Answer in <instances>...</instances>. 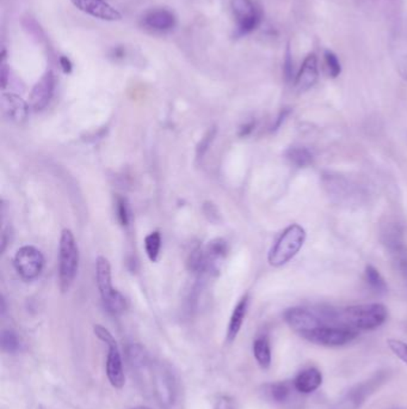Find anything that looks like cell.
Here are the masks:
<instances>
[{"instance_id": "6da1fadb", "label": "cell", "mask_w": 407, "mask_h": 409, "mask_svg": "<svg viewBox=\"0 0 407 409\" xmlns=\"http://www.w3.org/2000/svg\"><path fill=\"white\" fill-rule=\"evenodd\" d=\"M389 318V309L381 303L358 304L337 309V325L354 330H375Z\"/></svg>"}, {"instance_id": "7a4b0ae2", "label": "cell", "mask_w": 407, "mask_h": 409, "mask_svg": "<svg viewBox=\"0 0 407 409\" xmlns=\"http://www.w3.org/2000/svg\"><path fill=\"white\" fill-rule=\"evenodd\" d=\"M307 238V232L300 224H290L282 231L277 241L271 247L268 261L273 267H282L297 257Z\"/></svg>"}, {"instance_id": "3957f363", "label": "cell", "mask_w": 407, "mask_h": 409, "mask_svg": "<svg viewBox=\"0 0 407 409\" xmlns=\"http://www.w3.org/2000/svg\"><path fill=\"white\" fill-rule=\"evenodd\" d=\"M79 268V249L72 231L62 230L59 245V279L62 292L69 290Z\"/></svg>"}, {"instance_id": "277c9868", "label": "cell", "mask_w": 407, "mask_h": 409, "mask_svg": "<svg viewBox=\"0 0 407 409\" xmlns=\"http://www.w3.org/2000/svg\"><path fill=\"white\" fill-rule=\"evenodd\" d=\"M283 318L290 329L301 335L321 325H331V308L294 306L285 311Z\"/></svg>"}, {"instance_id": "5b68a950", "label": "cell", "mask_w": 407, "mask_h": 409, "mask_svg": "<svg viewBox=\"0 0 407 409\" xmlns=\"http://www.w3.org/2000/svg\"><path fill=\"white\" fill-rule=\"evenodd\" d=\"M149 372L153 391L160 405L164 409H175L178 402L179 386L171 367L161 363L152 364Z\"/></svg>"}, {"instance_id": "8992f818", "label": "cell", "mask_w": 407, "mask_h": 409, "mask_svg": "<svg viewBox=\"0 0 407 409\" xmlns=\"http://www.w3.org/2000/svg\"><path fill=\"white\" fill-rule=\"evenodd\" d=\"M96 279L99 293L108 311L113 315L122 314L127 308L126 298L113 286L110 264L105 257H99L97 259Z\"/></svg>"}, {"instance_id": "52a82bcc", "label": "cell", "mask_w": 407, "mask_h": 409, "mask_svg": "<svg viewBox=\"0 0 407 409\" xmlns=\"http://www.w3.org/2000/svg\"><path fill=\"white\" fill-rule=\"evenodd\" d=\"M300 337L318 346L340 347L354 341L358 337V332L342 325H321L301 334Z\"/></svg>"}, {"instance_id": "ba28073f", "label": "cell", "mask_w": 407, "mask_h": 409, "mask_svg": "<svg viewBox=\"0 0 407 409\" xmlns=\"http://www.w3.org/2000/svg\"><path fill=\"white\" fill-rule=\"evenodd\" d=\"M95 334L109 347L107 359V376L111 386L121 389L125 386V372L122 366V358L117 344L110 332L102 325H95Z\"/></svg>"}, {"instance_id": "9c48e42d", "label": "cell", "mask_w": 407, "mask_h": 409, "mask_svg": "<svg viewBox=\"0 0 407 409\" xmlns=\"http://www.w3.org/2000/svg\"><path fill=\"white\" fill-rule=\"evenodd\" d=\"M16 271L21 278L31 281L40 276L45 266L42 252L31 245H24L16 252L13 259Z\"/></svg>"}, {"instance_id": "30bf717a", "label": "cell", "mask_w": 407, "mask_h": 409, "mask_svg": "<svg viewBox=\"0 0 407 409\" xmlns=\"http://www.w3.org/2000/svg\"><path fill=\"white\" fill-rule=\"evenodd\" d=\"M231 8L236 21L238 34H250L257 29L262 15L252 0H231Z\"/></svg>"}, {"instance_id": "8fae6325", "label": "cell", "mask_w": 407, "mask_h": 409, "mask_svg": "<svg viewBox=\"0 0 407 409\" xmlns=\"http://www.w3.org/2000/svg\"><path fill=\"white\" fill-rule=\"evenodd\" d=\"M71 1L78 10L95 18L109 22L120 21L122 18L121 13L114 6L108 4L105 0H71Z\"/></svg>"}, {"instance_id": "7c38bea8", "label": "cell", "mask_w": 407, "mask_h": 409, "mask_svg": "<svg viewBox=\"0 0 407 409\" xmlns=\"http://www.w3.org/2000/svg\"><path fill=\"white\" fill-rule=\"evenodd\" d=\"M55 89V77L52 71H47L35 84L30 95V106L34 111H43L50 104Z\"/></svg>"}, {"instance_id": "4fadbf2b", "label": "cell", "mask_w": 407, "mask_h": 409, "mask_svg": "<svg viewBox=\"0 0 407 409\" xmlns=\"http://www.w3.org/2000/svg\"><path fill=\"white\" fill-rule=\"evenodd\" d=\"M384 235L386 237L384 245L389 248L393 260L400 271H403V274H407V247L403 243V236L398 226L389 228Z\"/></svg>"}, {"instance_id": "5bb4252c", "label": "cell", "mask_w": 407, "mask_h": 409, "mask_svg": "<svg viewBox=\"0 0 407 409\" xmlns=\"http://www.w3.org/2000/svg\"><path fill=\"white\" fill-rule=\"evenodd\" d=\"M319 78V69H318V59L314 53L309 54L301 66L300 71L295 77V89L297 92L309 91L316 84Z\"/></svg>"}, {"instance_id": "9a60e30c", "label": "cell", "mask_w": 407, "mask_h": 409, "mask_svg": "<svg viewBox=\"0 0 407 409\" xmlns=\"http://www.w3.org/2000/svg\"><path fill=\"white\" fill-rule=\"evenodd\" d=\"M377 382H380V379H370L368 382L362 383L360 386H355L348 393L347 396L339 402L336 409H358L362 403L365 402L367 396H369L370 393H373L377 388Z\"/></svg>"}, {"instance_id": "2e32d148", "label": "cell", "mask_w": 407, "mask_h": 409, "mask_svg": "<svg viewBox=\"0 0 407 409\" xmlns=\"http://www.w3.org/2000/svg\"><path fill=\"white\" fill-rule=\"evenodd\" d=\"M142 26L153 31H168L176 26V17L170 10L156 9L142 17Z\"/></svg>"}, {"instance_id": "e0dca14e", "label": "cell", "mask_w": 407, "mask_h": 409, "mask_svg": "<svg viewBox=\"0 0 407 409\" xmlns=\"http://www.w3.org/2000/svg\"><path fill=\"white\" fill-rule=\"evenodd\" d=\"M1 108L8 119L17 123H23L29 113L27 102L16 94H3Z\"/></svg>"}, {"instance_id": "ac0fdd59", "label": "cell", "mask_w": 407, "mask_h": 409, "mask_svg": "<svg viewBox=\"0 0 407 409\" xmlns=\"http://www.w3.org/2000/svg\"><path fill=\"white\" fill-rule=\"evenodd\" d=\"M323 384V375L316 367H309L297 374L294 379L293 386L300 394H312Z\"/></svg>"}, {"instance_id": "d6986e66", "label": "cell", "mask_w": 407, "mask_h": 409, "mask_svg": "<svg viewBox=\"0 0 407 409\" xmlns=\"http://www.w3.org/2000/svg\"><path fill=\"white\" fill-rule=\"evenodd\" d=\"M248 303H250V298H248V295H245L233 310L232 316L229 320V328H227V341L229 342L236 340V337H238L240 329L243 327L245 316L248 314Z\"/></svg>"}, {"instance_id": "ffe728a7", "label": "cell", "mask_w": 407, "mask_h": 409, "mask_svg": "<svg viewBox=\"0 0 407 409\" xmlns=\"http://www.w3.org/2000/svg\"><path fill=\"white\" fill-rule=\"evenodd\" d=\"M286 157L297 168H309L314 162L311 150L304 146H290L286 151Z\"/></svg>"}, {"instance_id": "44dd1931", "label": "cell", "mask_w": 407, "mask_h": 409, "mask_svg": "<svg viewBox=\"0 0 407 409\" xmlns=\"http://www.w3.org/2000/svg\"><path fill=\"white\" fill-rule=\"evenodd\" d=\"M127 357L130 360V366L135 370H147L151 367L149 354L146 353L145 348L142 347L141 344H130L127 349Z\"/></svg>"}, {"instance_id": "7402d4cb", "label": "cell", "mask_w": 407, "mask_h": 409, "mask_svg": "<svg viewBox=\"0 0 407 409\" xmlns=\"http://www.w3.org/2000/svg\"><path fill=\"white\" fill-rule=\"evenodd\" d=\"M253 354L259 366L268 370L271 365V347L269 339L267 337H260L256 339L253 344Z\"/></svg>"}, {"instance_id": "603a6c76", "label": "cell", "mask_w": 407, "mask_h": 409, "mask_svg": "<svg viewBox=\"0 0 407 409\" xmlns=\"http://www.w3.org/2000/svg\"><path fill=\"white\" fill-rule=\"evenodd\" d=\"M365 278L370 288L377 293H384L387 291V284L384 281V276H381L380 271L372 264L365 266Z\"/></svg>"}, {"instance_id": "cb8c5ba5", "label": "cell", "mask_w": 407, "mask_h": 409, "mask_svg": "<svg viewBox=\"0 0 407 409\" xmlns=\"http://www.w3.org/2000/svg\"><path fill=\"white\" fill-rule=\"evenodd\" d=\"M160 248H161V236L158 231L149 233L145 238L146 254L149 260L156 262L159 259Z\"/></svg>"}, {"instance_id": "d4e9b609", "label": "cell", "mask_w": 407, "mask_h": 409, "mask_svg": "<svg viewBox=\"0 0 407 409\" xmlns=\"http://www.w3.org/2000/svg\"><path fill=\"white\" fill-rule=\"evenodd\" d=\"M227 252V245L222 240H215L210 242L208 248H207L206 255L208 264H217L215 261H219L225 257Z\"/></svg>"}, {"instance_id": "484cf974", "label": "cell", "mask_w": 407, "mask_h": 409, "mask_svg": "<svg viewBox=\"0 0 407 409\" xmlns=\"http://www.w3.org/2000/svg\"><path fill=\"white\" fill-rule=\"evenodd\" d=\"M268 391H269L270 398L275 402L282 403V402H286L290 398V391H290V386L288 383L278 382L268 386Z\"/></svg>"}, {"instance_id": "4316f807", "label": "cell", "mask_w": 407, "mask_h": 409, "mask_svg": "<svg viewBox=\"0 0 407 409\" xmlns=\"http://www.w3.org/2000/svg\"><path fill=\"white\" fill-rule=\"evenodd\" d=\"M0 344L1 348L4 349L5 352L16 353L19 349V337L13 330L6 329L1 332V337H0Z\"/></svg>"}, {"instance_id": "83f0119b", "label": "cell", "mask_w": 407, "mask_h": 409, "mask_svg": "<svg viewBox=\"0 0 407 409\" xmlns=\"http://www.w3.org/2000/svg\"><path fill=\"white\" fill-rule=\"evenodd\" d=\"M325 59V65L328 67V72L331 78H337L342 72V66L339 62L338 57L331 50H325L323 53Z\"/></svg>"}, {"instance_id": "f1b7e54d", "label": "cell", "mask_w": 407, "mask_h": 409, "mask_svg": "<svg viewBox=\"0 0 407 409\" xmlns=\"http://www.w3.org/2000/svg\"><path fill=\"white\" fill-rule=\"evenodd\" d=\"M387 344L391 348L394 354L399 358L401 362L407 364V344L403 341L396 340V339H389L387 340Z\"/></svg>"}, {"instance_id": "f546056e", "label": "cell", "mask_w": 407, "mask_h": 409, "mask_svg": "<svg viewBox=\"0 0 407 409\" xmlns=\"http://www.w3.org/2000/svg\"><path fill=\"white\" fill-rule=\"evenodd\" d=\"M116 214H117V218L121 223V225H128L130 215V207H128L126 200L118 198L117 201H116Z\"/></svg>"}, {"instance_id": "4dcf8cb0", "label": "cell", "mask_w": 407, "mask_h": 409, "mask_svg": "<svg viewBox=\"0 0 407 409\" xmlns=\"http://www.w3.org/2000/svg\"><path fill=\"white\" fill-rule=\"evenodd\" d=\"M214 133H215V130H212V132H208L207 133L206 137L202 139L201 144L197 147V156L198 157H202L205 152H206L207 149H208V146H210V142L213 140Z\"/></svg>"}, {"instance_id": "1f68e13d", "label": "cell", "mask_w": 407, "mask_h": 409, "mask_svg": "<svg viewBox=\"0 0 407 409\" xmlns=\"http://www.w3.org/2000/svg\"><path fill=\"white\" fill-rule=\"evenodd\" d=\"M290 113H292V109L290 108H285V109H282L281 113L277 116V119H276V123H274V126H273V130H277L280 127L283 125V123L286 121L287 118L290 116Z\"/></svg>"}, {"instance_id": "d6a6232c", "label": "cell", "mask_w": 407, "mask_h": 409, "mask_svg": "<svg viewBox=\"0 0 407 409\" xmlns=\"http://www.w3.org/2000/svg\"><path fill=\"white\" fill-rule=\"evenodd\" d=\"M285 76H286L287 82H290L293 78V62H292L290 50H287L286 62H285Z\"/></svg>"}, {"instance_id": "836d02e7", "label": "cell", "mask_w": 407, "mask_h": 409, "mask_svg": "<svg viewBox=\"0 0 407 409\" xmlns=\"http://www.w3.org/2000/svg\"><path fill=\"white\" fill-rule=\"evenodd\" d=\"M214 409H236L234 408V402L232 401V398H229V396H224L221 398L219 401H217V405Z\"/></svg>"}, {"instance_id": "e575fe53", "label": "cell", "mask_w": 407, "mask_h": 409, "mask_svg": "<svg viewBox=\"0 0 407 409\" xmlns=\"http://www.w3.org/2000/svg\"><path fill=\"white\" fill-rule=\"evenodd\" d=\"M203 210H205V213L210 217V220H212V222H215V220H217L214 217L219 218V212H217V207L214 206L213 203H206Z\"/></svg>"}, {"instance_id": "d590c367", "label": "cell", "mask_w": 407, "mask_h": 409, "mask_svg": "<svg viewBox=\"0 0 407 409\" xmlns=\"http://www.w3.org/2000/svg\"><path fill=\"white\" fill-rule=\"evenodd\" d=\"M60 66L62 71L65 73H71L72 72L73 65L71 60H69V57H60Z\"/></svg>"}, {"instance_id": "8d00e7d4", "label": "cell", "mask_w": 407, "mask_h": 409, "mask_svg": "<svg viewBox=\"0 0 407 409\" xmlns=\"http://www.w3.org/2000/svg\"><path fill=\"white\" fill-rule=\"evenodd\" d=\"M253 128H255V123H246V125H243V126L240 128V137H246V135L251 133Z\"/></svg>"}, {"instance_id": "74e56055", "label": "cell", "mask_w": 407, "mask_h": 409, "mask_svg": "<svg viewBox=\"0 0 407 409\" xmlns=\"http://www.w3.org/2000/svg\"><path fill=\"white\" fill-rule=\"evenodd\" d=\"M8 69H6V66L3 65V67H1V85H3V88H6V84H8Z\"/></svg>"}, {"instance_id": "f35d334b", "label": "cell", "mask_w": 407, "mask_h": 409, "mask_svg": "<svg viewBox=\"0 0 407 409\" xmlns=\"http://www.w3.org/2000/svg\"><path fill=\"white\" fill-rule=\"evenodd\" d=\"M1 314H5V301L1 298Z\"/></svg>"}, {"instance_id": "ab89813d", "label": "cell", "mask_w": 407, "mask_h": 409, "mask_svg": "<svg viewBox=\"0 0 407 409\" xmlns=\"http://www.w3.org/2000/svg\"><path fill=\"white\" fill-rule=\"evenodd\" d=\"M130 409H151V408H147V407H135V408H130Z\"/></svg>"}, {"instance_id": "60d3db41", "label": "cell", "mask_w": 407, "mask_h": 409, "mask_svg": "<svg viewBox=\"0 0 407 409\" xmlns=\"http://www.w3.org/2000/svg\"><path fill=\"white\" fill-rule=\"evenodd\" d=\"M396 409H401V408H396Z\"/></svg>"}]
</instances>
